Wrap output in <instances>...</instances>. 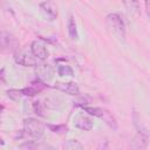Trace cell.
<instances>
[{
    "instance_id": "obj_1",
    "label": "cell",
    "mask_w": 150,
    "mask_h": 150,
    "mask_svg": "<svg viewBox=\"0 0 150 150\" xmlns=\"http://www.w3.org/2000/svg\"><path fill=\"white\" fill-rule=\"evenodd\" d=\"M105 25L109 33L120 41L125 40V23L118 13H110L105 16Z\"/></svg>"
},
{
    "instance_id": "obj_2",
    "label": "cell",
    "mask_w": 150,
    "mask_h": 150,
    "mask_svg": "<svg viewBox=\"0 0 150 150\" xmlns=\"http://www.w3.org/2000/svg\"><path fill=\"white\" fill-rule=\"evenodd\" d=\"M23 134L27 137L34 141H38L45 134V125L36 118H33V117L26 118L23 121Z\"/></svg>"
},
{
    "instance_id": "obj_3",
    "label": "cell",
    "mask_w": 150,
    "mask_h": 150,
    "mask_svg": "<svg viewBox=\"0 0 150 150\" xmlns=\"http://www.w3.org/2000/svg\"><path fill=\"white\" fill-rule=\"evenodd\" d=\"M14 60L18 64H21L23 67H36L41 61L32 53L30 48H23L19 49L14 54Z\"/></svg>"
},
{
    "instance_id": "obj_4",
    "label": "cell",
    "mask_w": 150,
    "mask_h": 150,
    "mask_svg": "<svg viewBox=\"0 0 150 150\" xmlns=\"http://www.w3.org/2000/svg\"><path fill=\"white\" fill-rule=\"evenodd\" d=\"M35 74H36V77L40 81H42V82H49L54 77L55 69L50 64H48V63L40 62L35 67Z\"/></svg>"
},
{
    "instance_id": "obj_5",
    "label": "cell",
    "mask_w": 150,
    "mask_h": 150,
    "mask_svg": "<svg viewBox=\"0 0 150 150\" xmlns=\"http://www.w3.org/2000/svg\"><path fill=\"white\" fill-rule=\"evenodd\" d=\"M40 11L48 21H54L57 18V6L54 1L47 0L40 4Z\"/></svg>"
},
{
    "instance_id": "obj_6",
    "label": "cell",
    "mask_w": 150,
    "mask_h": 150,
    "mask_svg": "<svg viewBox=\"0 0 150 150\" xmlns=\"http://www.w3.org/2000/svg\"><path fill=\"white\" fill-rule=\"evenodd\" d=\"M29 48H30L32 53H33L40 61L46 60V59L48 57V55H49V52H48L46 45H45L43 42H41V41H38V40L33 41V42L30 43V47H29Z\"/></svg>"
},
{
    "instance_id": "obj_7",
    "label": "cell",
    "mask_w": 150,
    "mask_h": 150,
    "mask_svg": "<svg viewBox=\"0 0 150 150\" xmlns=\"http://www.w3.org/2000/svg\"><path fill=\"white\" fill-rule=\"evenodd\" d=\"M54 88L57 90L66 93L68 95H79L80 94V88L75 82H56Z\"/></svg>"
},
{
    "instance_id": "obj_8",
    "label": "cell",
    "mask_w": 150,
    "mask_h": 150,
    "mask_svg": "<svg viewBox=\"0 0 150 150\" xmlns=\"http://www.w3.org/2000/svg\"><path fill=\"white\" fill-rule=\"evenodd\" d=\"M73 123L76 128L81 129V130H91L93 129V122L89 117L87 116H82V115H77L74 117Z\"/></svg>"
},
{
    "instance_id": "obj_9",
    "label": "cell",
    "mask_w": 150,
    "mask_h": 150,
    "mask_svg": "<svg viewBox=\"0 0 150 150\" xmlns=\"http://www.w3.org/2000/svg\"><path fill=\"white\" fill-rule=\"evenodd\" d=\"M127 12L131 16H138L141 12V5L139 0H122Z\"/></svg>"
},
{
    "instance_id": "obj_10",
    "label": "cell",
    "mask_w": 150,
    "mask_h": 150,
    "mask_svg": "<svg viewBox=\"0 0 150 150\" xmlns=\"http://www.w3.org/2000/svg\"><path fill=\"white\" fill-rule=\"evenodd\" d=\"M15 43H16V41H15V39L12 35H9L7 33H4V34L0 35V47L2 49L5 48V49L11 50V49L14 48Z\"/></svg>"
},
{
    "instance_id": "obj_11",
    "label": "cell",
    "mask_w": 150,
    "mask_h": 150,
    "mask_svg": "<svg viewBox=\"0 0 150 150\" xmlns=\"http://www.w3.org/2000/svg\"><path fill=\"white\" fill-rule=\"evenodd\" d=\"M68 34H69V38L71 40H77L79 39V33H77V27H76V22L74 20L73 16L69 18L68 20Z\"/></svg>"
},
{
    "instance_id": "obj_12",
    "label": "cell",
    "mask_w": 150,
    "mask_h": 150,
    "mask_svg": "<svg viewBox=\"0 0 150 150\" xmlns=\"http://www.w3.org/2000/svg\"><path fill=\"white\" fill-rule=\"evenodd\" d=\"M57 74L61 77H63V76H69L70 77V76H74V70L68 64H60L57 67Z\"/></svg>"
},
{
    "instance_id": "obj_13",
    "label": "cell",
    "mask_w": 150,
    "mask_h": 150,
    "mask_svg": "<svg viewBox=\"0 0 150 150\" xmlns=\"http://www.w3.org/2000/svg\"><path fill=\"white\" fill-rule=\"evenodd\" d=\"M83 108V110L86 111V112H88L89 115H91V116H95V117H103V115H104V111H103V109H101V108H98V107H82Z\"/></svg>"
},
{
    "instance_id": "obj_14",
    "label": "cell",
    "mask_w": 150,
    "mask_h": 150,
    "mask_svg": "<svg viewBox=\"0 0 150 150\" xmlns=\"http://www.w3.org/2000/svg\"><path fill=\"white\" fill-rule=\"evenodd\" d=\"M6 94L14 102H19L21 100V96H22V91L21 90H18V89H9V90L6 91Z\"/></svg>"
},
{
    "instance_id": "obj_15",
    "label": "cell",
    "mask_w": 150,
    "mask_h": 150,
    "mask_svg": "<svg viewBox=\"0 0 150 150\" xmlns=\"http://www.w3.org/2000/svg\"><path fill=\"white\" fill-rule=\"evenodd\" d=\"M64 148L69 149V150H76V149L81 150V149H83V145L76 139H69L64 143Z\"/></svg>"
},
{
    "instance_id": "obj_16",
    "label": "cell",
    "mask_w": 150,
    "mask_h": 150,
    "mask_svg": "<svg viewBox=\"0 0 150 150\" xmlns=\"http://www.w3.org/2000/svg\"><path fill=\"white\" fill-rule=\"evenodd\" d=\"M21 91H22V95H26V96H34V95H36V94L40 91V89L36 88L35 86H29V87H27V88L21 89Z\"/></svg>"
},
{
    "instance_id": "obj_17",
    "label": "cell",
    "mask_w": 150,
    "mask_h": 150,
    "mask_svg": "<svg viewBox=\"0 0 150 150\" xmlns=\"http://www.w3.org/2000/svg\"><path fill=\"white\" fill-rule=\"evenodd\" d=\"M53 132H57V134H63L68 130L67 125H52V124H48L47 125Z\"/></svg>"
},
{
    "instance_id": "obj_18",
    "label": "cell",
    "mask_w": 150,
    "mask_h": 150,
    "mask_svg": "<svg viewBox=\"0 0 150 150\" xmlns=\"http://www.w3.org/2000/svg\"><path fill=\"white\" fill-rule=\"evenodd\" d=\"M33 107H34V111H35V114L42 115V109H41V104H40V102H34V103H33Z\"/></svg>"
},
{
    "instance_id": "obj_19",
    "label": "cell",
    "mask_w": 150,
    "mask_h": 150,
    "mask_svg": "<svg viewBox=\"0 0 150 150\" xmlns=\"http://www.w3.org/2000/svg\"><path fill=\"white\" fill-rule=\"evenodd\" d=\"M145 2V8H146V12L149 13V0H144Z\"/></svg>"
},
{
    "instance_id": "obj_20",
    "label": "cell",
    "mask_w": 150,
    "mask_h": 150,
    "mask_svg": "<svg viewBox=\"0 0 150 150\" xmlns=\"http://www.w3.org/2000/svg\"><path fill=\"white\" fill-rule=\"evenodd\" d=\"M0 145H4V141L0 138Z\"/></svg>"
}]
</instances>
